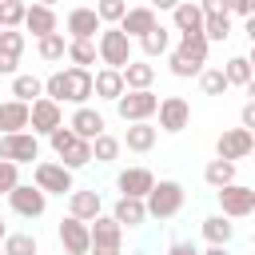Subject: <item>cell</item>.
Listing matches in <instances>:
<instances>
[{
	"instance_id": "obj_8",
	"label": "cell",
	"mask_w": 255,
	"mask_h": 255,
	"mask_svg": "<svg viewBox=\"0 0 255 255\" xmlns=\"http://www.w3.org/2000/svg\"><path fill=\"white\" fill-rule=\"evenodd\" d=\"M251 151H255V131H247V128H223L219 139H215V159L239 163V159H247Z\"/></svg>"
},
{
	"instance_id": "obj_41",
	"label": "cell",
	"mask_w": 255,
	"mask_h": 255,
	"mask_svg": "<svg viewBox=\"0 0 255 255\" xmlns=\"http://www.w3.org/2000/svg\"><path fill=\"white\" fill-rule=\"evenodd\" d=\"M24 44H28V36L20 32V28H0V52H8V56H24Z\"/></svg>"
},
{
	"instance_id": "obj_3",
	"label": "cell",
	"mask_w": 255,
	"mask_h": 255,
	"mask_svg": "<svg viewBox=\"0 0 255 255\" xmlns=\"http://www.w3.org/2000/svg\"><path fill=\"white\" fill-rule=\"evenodd\" d=\"M131 48H135V44H131L116 24H112V28H100V36H96V60H100L104 68H116V72H120L128 60H135Z\"/></svg>"
},
{
	"instance_id": "obj_42",
	"label": "cell",
	"mask_w": 255,
	"mask_h": 255,
	"mask_svg": "<svg viewBox=\"0 0 255 255\" xmlns=\"http://www.w3.org/2000/svg\"><path fill=\"white\" fill-rule=\"evenodd\" d=\"M48 143H52V151H56V159H60V155H64V151L76 143V135H72V128H68V124H60V128L48 135Z\"/></svg>"
},
{
	"instance_id": "obj_36",
	"label": "cell",
	"mask_w": 255,
	"mask_h": 255,
	"mask_svg": "<svg viewBox=\"0 0 255 255\" xmlns=\"http://www.w3.org/2000/svg\"><path fill=\"white\" fill-rule=\"evenodd\" d=\"M203 40L207 44L231 40V16H203Z\"/></svg>"
},
{
	"instance_id": "obj_45",
	"label": "cell",
	"mask_w": 255,
	"mask_h": 255,
	"mask_svg": "<svg viewBox=\"0 0 255 255\" xmlns=\"http://www.w3.org/2000/svg\"><path fill=\"white\" fill-rule=\"evenodd\" d=\"M227 12H235V16L251 20V16H255V0H227Z\"/></svg>"
},
{
	"instance_id": "obj_40",
	"label": "cell",
	"mask_w": 255,
	"mask_h": 255,
	"mask_svg": "<svg viewBox=\"0 0 255 255\" xmlns=\"http://www.w3.org/2000/svg\"><path fill=\"white\" fill-rule=\"evenodd\" d=\"M28 4L24 0H0V28H20Z\"/></svg>"
},
{
	"instance_id": "obj_31",
	"label": "cell",
	"mask_w": 255,
	"mask_h": 255,
	"mask_svg": "<svg viewBox=\"0 0 255 255\" xmlns=\"http://www.w3.org/2000/svg\"><path fill=\"white\" fill-rule=\"evenodd\" d=\"M64 60H68L72 68H88V72H92V64H96V40H68Z\"/></svg>"
},
{
	"instance_id": "obj_26",
	"label": "cell",
	"mask_w": 255,
	"mask_h": 255,
	"mask_svg": "<svg viewBox=\"0 0 255 255\" xmlns=\"http://www.w3.org/2000/svg\"><path fill=\"white\" fill-rule=\"evenodd\" d=\"M12 131H28V104L20 100L0 104V135H12Z\"/></svg>"
},
{
	"instance_id": "obj_10",
	"label": "cell",
	"mask_w": 255,
	"mask_h": 255,
	"mask_svg": "<svg viewBox=\"0 0 255 255\" xmlns=\"http://www.w3.org/2000/svg\"><path fill=\"white\" fill-rule=\"evenodd\" d=\"M0 159L24 167V163H36L40 159V139L32 131H12V135H0Z\"/></svg>"
},
{
	"instance_id": "obj_50",
	"label": "cell",
	"mask_w": 255,
	"mask_h": 255,
	"mask_svg": "<svg viewBox=\"0 0 255 255\" xmlns=\"http://www.w3.org/2000/svg\"><path fill=\"white\" fill-rule=\"evenodd\" d=\"M199 255H231L227 247H207V251H199Z\"/></svg>"
},
{
	"instance_id": "obj_21",
	"label": "cell",
	"mask_w": 255,
	"mask_h": 255,
	"mask_svg": "<svg viewBox=\"0 0 255 255\" xmlns=\"http://www.w3.org/2000/svg\"><path fill=\"white\" fill-rule=\"evenodd\" d=\"M171 28H175L179 36L203 32V12H199V4H195V0H179V4L171 8Z\"/></svg>"
},
{
	"instance_id": "obj_44",
	"label": "cell",
	"mask_w": 255,
	"mask_h": 255,
	"mask_svg": "<svg viewBox=\"0 0 255 255\" xmlns=\"http://www.w3.org/2000/svg\"><path fill=\"white\" fill-rule=\"evenodd\" d=\"M195 4H199L203 16H231L227 12V0H195Z\"/></svg>"
},
{
	"instance_id": "obj_15",
	"label": "cell",
	"mask_w": 255,
	"mask_h": 255,
	"mask_svg": "<svg viewBox=\"0 0 255 255\" xmlns=\"http://www.w3.org/2000/svg\"><path fill=\"white\" fill-rule=\"evenodd\" d=\"M56 239H60V247L68 251V255H88V247H92V239H88V223H80V219H60V227H56Z\"/></svg>"
},
{
	"instance_id": "obj_20",
	"label": "cell",
	"mask_w": 255,
	"mask_h": 255,
	"mask_svg": "<svg viewBox=\"0 0 255 255\" xmlns=\"http://www.w3.org/2000/svg\"><path fill=\"white\" fill-rule=\"evenodd\" d=\"M20 28H28L36 40H40V36H52V32H60L56 8H44V4H28V12H24V24H20Z\"/></svg>"
},
{
	"instance_id": "obj_47",
	"label": "cell",
	"mask_w": 255,
	"mask_h": 255,
	"mask_svg": "<svg viewBox=\"0 0 255 255\" xmlns=\"http://www.w3.org/2000/svg\"><path fill=\"white\" fill-rule=\"evenodd\" d=\"M16 68H20V60L8 56V52H0V76H16Z\"/></svg>"
},
{
	"instance_id": "obj_7",
	"label": "cell",
	"mask_w": 255,
	"mask_h": 255,
	"mask_svg": "<svg viewBox=\"0 0 255 255\" xmlns=\"http://www.w3.org/2000/svg\"><path fill=\"white\" fill-rule=\"evenodd\" d=\"M215 195H219V215H227V219H247L255 211V187H247L239 179L227 183V187H219Z\"/></svg>"
},
{
	"instance_id": "obj_35",
	"label": "cell",
	"mask_w": 255,
	"mask_h": 255,
	"mask_svg": "<svg viewBox=\"0 0 255 255\" xmlns=\"http://www.w3.org/2000/svg\"><path fill=\"white\" fill-rule=\"evenodd\" d=\"M120 151H124V147H120V139H116V135H108V131H100V135L92 139V159H96V163H116V159H120Z\"/></svg>"
},
{
	"instance_id": "obj_6",
	"label": "cell",
	"mask_w": 255,
	"mask_h": 255,
	"mask_svg": "<svg viewBox=\"0 0 255 255\" xmlns=\"http://www.w3.org/2000/svg\"><path fill=\"white\" fill-rule=\"evenodd\" d=\"M155 108H159V96H155L151 88H143V92H124V96L116 100V112H120L124 124H147V120L155 116Z\"/></svg>"
},
{
	"instance_id": "obj_51",
	"label": "cell",
	"mask_w": 255,
	"mask_h": 255,
	"mask_svg": "<svg viewBox=\"0 0 255 255\" xmlns=\"http://www.w3.org/2000/svg\"><path fill=\"white\" fill-rule=\"evenodd\" d=\"M4 235H8V227H4V219H0V243H4Z\"/></svg>"
},
{
	"instance_id": "obj_14",
	"label": "cell",
	"mask_w": 255,
	"mask_h": 255,
	"mask_svg": "<svg viewBox=\"0 0 255 255\" xmlns=\"http://www.w3.org/2000/svg\"><path fill=\"white\" fill-rule=\"evenodd\" d=\"M92 100V72L88 68H64V104H76V108H84Z\"/></svg>"
},
{
	"instance_id": "obj_53",
	"label": "cell",
	"mask_w": 255,
	"mask_h": 255,
	"mask_svg": "<svg viewBox=\"0 0 255 255\" xmlns=\"http://www.w3.org/2000/svg\"><path fill=\"white\" fill-rule=\"evenodd\" d=\"M0 255H4V251H0Z\"/></svg>"
},
{
	"instance_id": "obj_17",
	"label": "cell",
	"mask_w": 255,
	"mask_h": 255,
	"mask_svg": "<svg viewBox=\"0 0 255 255\" xmlns=\"http://www.w3.org/2000/svg\"><path fill=\"white\" fill-rule=\"evenodd\" d=\"M104 211V199L96 187H84V191H68V215L80 219V223H92L96 215Z\"/></svg>"
},
{
	"instance_id": "obj_48",
	"label": "cell",
	"mask_w": 255,
	"mask_h": 255,
	"mask_svg": "<svg viewBox=\"0 0 255 255\" xmlns=\"http://www.w3.org/2000/svg\"><path fill=\"white\" fill-rule=\"evenodd\" d=\"M167 255H199V251H195V247H191V243H187V239H175V243H171V251H167Z\"/></svg>"
},
{
	"instance_id": "obj_18",
	"label": "cell",
	"mask_w": 255,
	"mask_h": 255,
	"mask_svg": "<svg viewBox=\"0 0 255 255\" xmlns=\"http://www.w3.org/2000/svg\"><path fill=\"white\" fill-rule=\"evenodd\" d=\"M151 183H155L151 167H124V171L116 175V187H120V195H131V199H143V195L151 191Z\"/></svg>"
},
{
	"instance_id": "obj_5",
	"label": "cell",
	"mask_w": 255,
	"mask_h": 255,
	"mask_svg": "<svg viewBox=\"0 0 255 255\" xmlns=\"http://www.w3.org/2000/svg\"><path fill=\"white\" fill-rule=\"evenodd\" d=\"M32 183H36L44 195H68V191H76V179H72V171H68L64 163H52V159H40V163H32Z\"/></svg>"
},
{
	"instance_id": "obj_22",
	"label": "cell",
	"mask_w": 255,
	"mask_h": 255,
	"mask_svg": "<svg viewBox=\"0 0 255 255\" xmlns=\"http://www.w3.org/2000/svg\"><path fill=\"white\" fill-rule=\"evenodd\" d=\"M120 76H124V92H143V88L155 84V64H147V60H128V64L120 68Z\"/></svg>"
},
{
	"instance_id": "obj_46",
	"label": "cell",
	"mask_w": 255,
	"mask_h": 255,
	"mask_svg": "<svg viewBox=\"0 0 255 255\" xmlns=\"http://www.w3.org/2000/svg\"><path fill=\"white\" fill-rule=\"evenodd\" d=\"M239 128L255 131V100H247V104H243V112H239Z\"/></svg>"
},
{
	"instance_id": "obj_25",
	"label": "cell",
	"mask_w": 255,
	"mask_h": 255,
	"mask_svg": "<svg viewBox=\"0 0 255 255\" xmlns=\"http://www.w3.org/2000/svg\"><path fill=\"white\" fill-rule=\"evenodd\" d=\"M112 219H116L120 227H139V223L147 219V207H143V199L120 195V199H116V207H112Z\"/></svg>"
},
{
	"instance_id": "obj_52",
	"label": "cell",
	"mask_w": 255,
	"mask_h": 255,
	"mask_svg": "<svg viewBox=\"0 0 255 255\" xmlns=\"http://www.w3.org/2000/svg\"><path fill=\"white\" fill-rule=\"evenodd\" d=\"M36 4H44V8H52V4H56V0H36Z\"/></svg>"
},
{
	"instance_id": "obj_39",
	"label": "cell",
	"mask_w": 255,
	"mask_h": 255,
	"mask_svg": "<svg viewBox=\"0 0 255 255\" xmlns=\"http://www.w3.org/2000/svg\"><path fill=\"white\" fill-rule=\"evenodd\" d=\"M124 12H128V0H96V16H100V24H104V28L120 24V20H124Z\"/></svg>"
},
{
	"instance_id": "obj_29",
	"label": "cell",
	"mask_w": 255,
	"mask_h": 255,
	"mask_svg": "<svg viewBox=\"0 0 255 255\" xmlns=\"http://www.w3.org/2000/svg\"><path fill=\"white\" fill-rule=\"evenodd\" d=\"M40 96H44V80H40V76H32V72H16V76H12V100L32 104V100H40Z\"/></svg>"
},
{
	"instance_id": "obj_16",
	"label": "cell",
	"mask_w": 255,
	"mask_h": 255,
	"mask_svg": "<svg viewBox=\"0 0 255 255\" xmlns=\"http://www.w3.org/2000/svg\"><path fill=\"white\" fill-rule=\"evenodd\" d=\"M155 24H159V16H155L147 4H135V8H128V12H124V20H120L116 28H120V32H124V36L135 44V40H139L143 32H151Z\"/></svg>"
},
{
	"instance_id": "obj_2",
	"label": "cell",
	"mask_w": 255,
	"mask_h": 255,
	"mask_svg": "<svg viewBox=\"0 0 255 255\" xmlns=\"http://www.w3.org/2000/svg\"><path fill=\"white\" fill-rule=\"evenodd\" d=\"M187 203V191L179 179H155L151 191L143 195V207H147V219H175Z\"/></svg>"
},
{
	"instance_id": "obj_1",
	"label": "cell",
	"mask_w": 255,
	"mask_h": 255,
	"mask_svg": "<svg viewBox=\"0 0 255 255\" xmlns=\"http://www.w3.org/2000/svg\"><path fill=\"white\" fill-rule=\"evenodd\" d=\"M207 48H211V44L203 40V32L179 36V44L167 48V68H171V76H179V80L199 76V72L207 68Z\"/></svg>"
},
{
	"instance_id": "obj_37",
	"label": "cell",
	"mask_w": 255,
	"mask_h": 255,
	"mask_svg": "<svg viewBox=\"0 0 255 255\" xmlns=\"http://www.w3.org/2000/svg\"><path fill=\"white\" fill-rule=\"evenodd\" d=\"M60 163H64L68 171H80V167H88V163H92V143H88V139H76V143H72V147L60 155Z\"/></svg>"
},
{
	"instance_id": "obj_13",
	"label": "cell",
	"mask_w": 255,
	"mask_h": 255,
	"mask_svg": "<svg viewBox=\"0 0 255 255\" xmlns=\"http://www.w3.org/2000/svg\"><path fill=\"white\" fill-rule=\"evenodd\" d=\"M64 28H68V40H96L100 36V16H96V8H88V4H80V8H72L68 12V20H64Z\"/></svg>"
},
{
	"instance_id": "obj_30",
	"label": "cell",
	"mask_w": 255,
	"mask_h": 255,
	"mask_svg": "<svg viewBox=\"0 0 255 255\" xmlns=\"http://www.w3.org/2000/svg\"><path fill=\"white\" fill-rule=\"evenodd\" d=\"M223 76H227V88H251L255 84V76H251V60L247 56H231L227 64H223Z\"/></svg>"
},
{
	"instance_id": "obj_43",
	"label": "cell",
	"mask_w": 255,
	"mask_h": 255,
	"mask_svg": "<svg viewBox=\"0 0 255 255\" xmlns=\"http://www.w3.org/2000/svg\"><path fill=\"white\" fill-rule=\"evenodd\" d=\"M16 183H20V167L8 163V159H0V195H8Z\"/></svg>"
},
{
	"instance_id": "obj_34",
	"label": "cell",
	"mask_w": 255,
	"mask_h": 255,
	"mask_svg": "<svg viewBox=\"0 0 255 255\" xmlns=\"http://www.w3.org/2000/svg\"><path fill=\"white\" fill-rule=\"evenodd\" d=\"M64 48H68L64 32H52V36H40V40H36V56H40L44 64H56V60H64Z\"/></svg>"
},
{
	"instance_id": "obj_24",
	"label": "cell",
	"mask_w": 255,
	"mask_h": 255,
	"mask_svg": "<svg viewBox=\"0 0 255 255\" xmlns=\"http://www.w3.org/2000/svg\"><path fill=\"white\" fill-rule=\"evenodd\" d=\"M155 139H159V131L151 128V120L147 124H128V131H124V139H120V147H128V151H151L155 147Z\"/></svg>"
},
{
	"instance_id": "obj_9",
	"label": "cell",
	"mask_w": 255,
	"mask_h": 255,
	"mask_svg": "<svg viewBox=\"0 0 255 255\" xmlns=\"http://www.w3.org/2000/svg\"><path fill=\"white\" fill-rule=\"evenodd\" d=\"M8 207L20 215V219H40L44 211H48V195L36 187V183H16L12 191H8Z\"/></svg>"
},
{
	"instance_id": "obj_4",
	"label": "cell",
	"mask_w": 255,
	"mask_h": 255,
	"mask_svg": "<svg viewBox=\"0 0 255 255\" xmlns=\"http://www.w3.org/2000/svg\"><path fill=\"white\" fill-rule=\"evenodd\" d=\"M88 239H92L88 255H124V227L104 211L88 223Z\"/></svg>"
},
{
	"instance_id": "obj_23",
	"label": "cell",
	"mask_w": 255,
	"mask_h": 255,
	"mask_svg": "<svg viewBox=\"0 0 255 255\" xmlns=\"http://www.w3.org/2000/svg\"><path fill=\"white\" fill-rule=\"evenodd\" d=\"M92 96L116 104V100L124 96V76H120L116 68H100V72H92Z\"/></svg>"
},
{
	"instance_id": "obj_38",
	"label": "cell",
	"mask_w": 255,
	"mask_h": 255,
	"mask_svg": "<svg viewBox=\"0 0 255 255\" xmlns=\"http://www.w3.org/2000/svg\"><path fill=\"white\" fill-rule=\"evenodd\" d=\"M199 88H203V96H227V76H223V68H203V72H199Z\"/></svg>"
},
{
	"instance_id": "obj_28",
	"label": "cell",
	"mask_w": 255,
	"mask_h": 255,
	"mask_svg": "<svg viewBox=\"0 0 255 255\" xmlns=\"http://www.w3.org/2000/svg\"><path fill=\"white\" fill-rule=\"evenodd\" d=\"M199 231H203V239H207L211 247H227V243H231V235H235V223H231L227 215H207Z\"/></svg>"
},
{
	"instance_id": "obj_11",
	"label": "cell",
	"mask_w": 255,
	"mask_h": 255,
	"mask_svg": "<svg viewBox=\"0 0 255 255\" xmlns=\"http://www.w3.org/2000/svg\"><path fill=\"white\" fill-rule=\"evenodd\" d=\"M60 124H64V108H60L56 100L40 96V100L28 104V131H32V135H52Z\"/></svg>"
},
{
	"instance_id": "obj_27",
	"label": "cell",
	"mask_w": 255,
	"mask_h": 255,
	"mask_svg": "<svg viewBox=\"0 0 255 255\" xmlns=\"http://www.w3.org/2000/svg\"><path fill=\"white\" fill-rule=\"evenodd\" d=\"M135 44H139L143 60H155V56H167V48H171V32H167L163 24H155V28H151V32H143Z\"/></svg>"
},
{
	"instance_id": "obj_12",
	"label": "cell",
	"mask_w": 255,
	"mask_h": 255,
	"mask_svg": "<svg viewBox=\"0 0 255 255\" xmlns=\"http://www.w3.org/2000/svg\"><path fill=\"white\" fill-rule=\"evenodd\" d=\"M155 116H159V128H155V131L179 135L183 128H191V104H187L183 96H163L159 108H155Z\"/></svg>"
},
{
	"instance_id": "obj_32",
	"label": "cell",
	"mask_w": 255,
	"mask_h": 255,
	"mask_svg": "<svg viewBox=\"0 0 255 255\" xmlns=\"http://www.w3.org/2000/svg\"><path fill=\"white\" fill-rule=\"evenodd\" d=\"M203 179L219 191V187H227V183H235V163L231 159H207V167H203Z\"/></svg>"
},
{
	"instance_id": "obj_19",
	"label": "cell",
	"mask_w": 255,
	"mask_h": 255,
	"mask_svg": "<svg viewBox=\"0 0 255 255\" xmlns=\"http://www.w3.org/2000/svg\"><path fill=\"white\" fill-rule=\"evenodd\" d=\"M68 128H72V135H76V139H88V143H92L108 124H104V116H100L96 108H88V104H84V108H76V112H72Z\"/></svg>"
},
{
	"instance_id": "obj_33",
	"label": "cell",
	"mask_w": 255,
	"mask_h": 255,
	"mask_svg": "<svg viewBox=\"0 0 255 255\" xmlns=\"http://www.w3.org/2000/svg\"><path fill=\"white\" fill-rule=\"evenodd\" d=\"M0 251H4V255H36V251H40V243H36V235H32V231H8Z\"/></svg>"
},
{
	"instance_id": "obj_49",
	"label": "cell",
	"mask_w": 255,
	"mask_h": 255,
	"mask_svg": "<svg viewBox=\"0 0 255 255\" xmlns=\"http://www.w3.org/2000/svg\"><path fill=\"white\" fill-rule=\"evenodd\" d=\"M175 4H179V0H147V8H151L155 16H159V12H171Z\"/></svg>"
}]
</instances>
